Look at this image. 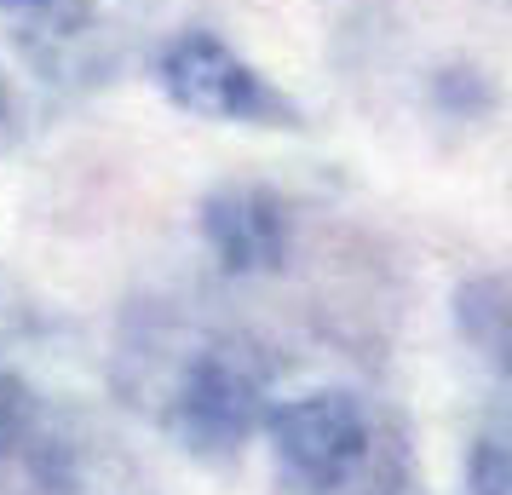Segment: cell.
Returning a JSON list of instances; mask_svg holds the SVG:
<instances>
[{
  "label": "cell",
  "mask_w": 512,
  "mask_h": 495,
  "mask_svg": "<svg viewBox=\"0 0 512 495\" xmlns=\"http://www.w3.org/2000/svg\"><path fill=\"white\" fill-rule=\"evenodd\" d=\"M455 323L484 357H507V283L501 277H472L455 294Z\"/></svg>",
  "instance_id": "5"
},
{
  "label": "cell",
  "mask_w": 512,
  "mask_h": 495,
  "mask_svg": "<svg viewBox=\"0 0 512 495\" xmlns=\"http://www.w3.org/2000/svg\"><path fill=\"white\" fill-rule=\"evenodd\" d=\"M265 386H271V363L254 340H236V334H219V340H202L196 352L179 363V375L167 386L162 421L167 432L190 449V455H208V461H225L248 444L265 421Z\"/></svg>",
  "instance_id": "2"
},
{
  "label": "cell",
  "mask_w": 512,
  "mask_h": 495,
  "mask_svg": "<svg viewBox=\"0 0 512 495\" xmlns=\"http://www.w3.org/2000/svg\"><path fill=\"white\" fill-rule=\"evenodd\" d=\"M202 236L231 277H259L288 260L294 213L271 185H219L202 202Z\"/></svg>",
  "instance_id": "4"
},
{
  "label": "cell",
  "mask_w": 512,
  "mask_h": 495,
  "mask_svg": "<svg viewBox=\"0 0 512 495\" xmlns=\"http://www.w3.org/2000/svg\"><path fill=\"white\" fill-rule=\"evenodd\" d=\"M12 116V93H6V81H0V121Z\"/></svg>",
  "instance_id": "8"
},
{
  "label": "cell",
  "mask_w": 512,
  "mask_h": 495,
  "mask_svg": "<svg viewBox=\"0 0 512 495\" xmlns=\"http://www.w3.org/2000/svg\"><path fill=\"white\" fill-rule=\"evenodd\" d=\"M162 87L179 110L202 121H254V127H294L300 121V110L254 64H242L225 41H213L202 29L179 35L162 52Z\"/></svg>",
  "instance_id": "3"
},
{
  "label": "cell",
  "mask_w": 512,
  "mask_h": 495,
  "mask_svg": "<svg viewBox=\"0 0 512 495\" xmlns=\"http://www.w3.org/2000/svg\"><path fill=\"white\" fill-rule=\"evenodd\" d=\"M6 6H24V0H6Z\"/></svg>",
  "instance_id": "9"
},
{
  "label": "cell",
  "mask_w": 512,
  "mask_h": 495,
  "mask_svg": "<svg viewBox=\"0 0 512 495\" xmlns=\"http://www.w3.org/2000/svg\"><path fill=\"white\" fill-rule=\"evenodd\" d=\"M29 432H35V398H29V386L12 369H0V467L18 461Z\"/></svg>",
  "instance_id": "7"
},
{
  "label": "cell",
  "mask_w": 512,
  "mask_h": 495,
  "mask_svg": "<svg viewBox=\"0 0 512 495\" xmlns=\"http://www.w3.org/2000/svg\"><path fill=\"white\" fill-rule=\"evenodd\" d=\"M466 495H512V455L501 426L478 432V444L466 455Z\"/></svg>",
  "instance_id": "6"
},
{
  "label": "cell",
  "mask_w": 512,
  "mask_h": 495,
  "mask_svg": "<svg viewBox=\"0 0 512 495\" xmlns=\"http://www.w3.org/2000/svg\"><path fill=\"white\" fill-rule=\"evenodd\" d=\"M282 495H403L409 438L357 392H305L265 409Z\"/></svg>",
  "instance_id": "1"
}]
</instances>
